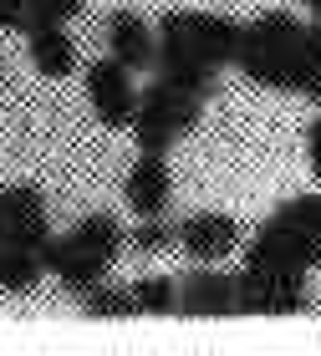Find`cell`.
<instances>
[{"label":"cell","instance_id":"7a4b0ae2","mask_svg":"<svg viewBox=\"0 0 321 356\" xmlns=\"http://www.w3.org/2000/svg\"><path fill=\"white\" fill-rule=\"evenodd\" d=\"M240 26L235 15H219V10H164L158 15V51H184V56H199L210 67H235L240 56Z\"/></svg>","mask_w":321,"mask_h":356},{"label":"cell","instance_id":"ac0fdd59","mask_svg":"<svg viewBox=\"0 0 321 356\" xmlns=\"http://www.w3.org/2000/svg\"><path fill=\"white\" fill-rule=\"evenodd\" d=\"M26 15L31 21H77L82 15V0H26Z\"/></svg>","mask_w":321,"mask_h":356},{"label":"cell","instance_id":"5b68a950","mask_svg":"<svg viewBox=\"0 0 321 356\" xmlns=\"http://www.w3.org/2000/svg\"><path fill=\"white\" fill-rule=\"evenodd\" d=\"M46 245H52L46 193L36 184H6V188H0V250L41 254Z\"/></svg>","mask_w":321,"mask_h":356},{"label":"cell","instance_id":"3957f363","mask_svg":"<svg viewBox=\"0 0 321 356\" xmlns=\"http://www.w3.org/2000/svg\"><path fill=\"white\" fill-rule=\"evenodd\" d=\"M199 112H204V97L173 87V82H158L148 92H138V107H133V122H127V133L138 138L143 153H169L179 138H189L199 127Z\"/></svg>","mask_w":321,"mask_h":356},{"label":"cell","instance_id":"44dd1931","mask_svg":"<svg viewBox=\"0 0 321 356\" xmlns=\"http://www.w3.org/2000/svg\"><path fill=\"white\" fill-rule=\"evenodd\" d=\"M301 10H311V15H321V0H296Z\"/></svg>","mask_w":321,"mask_h":356},{"label":"cell","instance_id":"277c9868","mask_svg":"<svg viewBox=\"0 0 321 356\" xmlns=\"http://www.w3.org/2000/svg\"><path fill=\"white\" fill-rule=\"evenodd\" d=\"M306 311V270H250L235 275V316H291Z\"/></svg>","mask_w":321,"mask_h":356},{"label":"cell","instance_id":"e0dca14e","mask_svg":"<svg viewBox=\"0 0 321 356\" xmlns=\"http://www.w3.org/2000/svg\"><path fill=\"white\" fill-rule=\"evenodd\" d=\"M173 239H179L173 224L164 214H148V219H138L133 229H127V250H133V254H164Z\"/></svg>","mask_w":321,"mask_h":356},{"label":"cell","instance_id":"2e32d148","mask_svg":"<svg viewBox=\"0 0 321 356\" xmlns=\"http://www.w3.org/2000/svg\"><path fill=\"white\" fill-rule=\"evenodd\" d=\"M82 311L92 321H123V316H133V296H127V285H92L82 290Z\"/></svg>","mask_w":321,"mask_h":356},{"label":"cell","instance_id":"4fadbf2b","mask_svg":"<svg viewBox=\"0 0 321 356\" xmlns=\"http://www.w3.org/2000/svg\"><path fill=\"white\" fill-rule=\"evenodd\" d=\"M296 36H301V21L291 10H260L245 31H240V51H291Z\"/></svg>","mask_w":321,"mask_h":356},{"label":"cell","instance_id":"6da1fadb","mask_svg":"<svg viewBox=\"0 0 321 356\" xmlns=\"http://www.w3.org/2000/svg\"><path fill=\"white\" fill-rule=\"evenodd\" d=\"M123 250H127L123 224L112 214H87V219H77L67 234H52V245L41 250V260H46V275H56L72 296H82V290L107 280Z\"/></svg>","mask_w":321,"mask_h":356},{"label":"cell","instance_id":"8992f818","mask_svg":"<svg viewBox=\"0 0 321 356\" xmlns=\"http://www.w3.org/2000/svg\"><path fill=\"white\" fill-rule=\"evenodd\" d=\"M87 107L102 127H127L133 122L138 87H133V72H127L118 56H102V61L87 67Z\"/></svg>","mask_w":321,"mask_h":356},{"label":"cell","instance_id":"ffe728a7","mask_svg":"<svg viewBox=\"0 0 321 356\" xmlns=\"http://www.w3.org/2000/svg\"><path fill=\"white\" fill-rule=\"evenodd\" d=\"M306 158H311V173H316V184H321V118L306 127Z\"/></svg>","mask_w":321,"mask_h":356},{"label":"cell","instance_id":"5bb4252c","mask_svg":"<svg viewBox=\"0 0 321 356\" xmlns=\"http://www.w3.org/2000/svg\"><path fill=\"white\" fill-rule=\"evenodd\" d=\"M127 296H133V316H169V311H179V280H169V275H143V280L127 285Z\"/></svg>","mask_w":321,"mask_h":356},{"label":"cell","instance_id":"7c38bea8","mask_svg":"<svg viewBox=\"0 0 321 356\" xmlns=\"http://www.w3.org/2000/svg\"><path fill=\"white\" fill-rule=\"evenodd\" d=\"M291 92L321 102V15L301 21V36L291 46Z\"/></svg>","mask_w":321,"mask_h":356},{"label":"cell","instance_id":"d6986e66","mask_svg":"<svg viewBox=\"0 0 321 356\" xmlns=\"http://www.w3.org/2000/svg\"><path fill=\"white\" fill-rule=\"evenodd\" d=\"M26 0H0V31H26Z\"/></svg>","mask_w":321,"mask_h":356},{"label":"cell","instance_id":"8fae6325","mask_svg":"<svg viewBox=\"0 0 321 356\" xmlns=\"http://www.w3.org/2000/svg\"><path fill=\"white\" fill-rule=\"evenodd\" d=\"M107 51L118 56L127 72H143V67H153V56H158V36H153V26L143 21V15L112 10L107 15Z\"/></svg>","mask_w":321,"mask_h":356},{"label":"cell","instance_id":"30bf717a","mask_svg":"<svg viewBox=\"0 0 321 356\" xmlns=\"http://www.w3.org/2000/svg\"><path fill=\"white\" fill-rule=\"evenodd\" d=\"M26 51H31V67L52 82L77 72V41L67 36L61 21H26Z\"/></svg>","mask_w":321,"mask_h":356},{"label":"cell","instance_id":"7402d4cb","mask_svg":"<svg viewBox=\"0 0 321 356\" xmlns=\"http://www.w3.org/2000/svg\"><path fill=\"white\" fill-rule=\"evenodd\" d=\"M0 82H6V61H0Z\"/></svg>","mask_w":321,"mask_h":356},{"label":"cell","instance_id":"9a60e30c","mask_svg":"<svg viewBox=\"0 0 321 356\" xmlns=\"http://www.w3.org/2000/svg\"><path fill=\"white\" fill-rule=\"evenodd\" d=\"M41 275H46V260H41V254L0 250V290H6V296H26V290H36Z\"/></svg>","mask_w":321,"mask_h":356},{"label":"cell","instance_id":"9c48e42d","mask_svg":"<svg viewBox=\"0 0 321 356\" xmlns=\"http://www.w3.org/2000/svg\"><path fill=\"white\" fill-rule=\"evenodd\" d=\"M123 193H127V209L138 219L148 214H164L169 199H173V173H169V158L164 153H143L123 178Z\"/></svg>","mask_w":321,"mask_h":356},{"label":"cell","instance_id":"ba28073f","mask_svg":"<svg viewBox=\"0 0 321 356\" xmlns=\"http://www.w3.org/2000/svg\"><path fill=\"white\" fill-rule=\"evenodd\" d=\"M179 311L184 316H210V321H219V316H235V275H224V270H214V265H194L179 280Z\"/></svg>","mask_w":321,"mask_h":356},{"label":"cell","instance_id":"52a82bcc","mask_svg":"<svg viewBox=\"0 0 321 356\" xmlns=\"http://www.w3.org/2000/svg\"><path fill=\"white\" fill-rule=\"evenodd\" d=\"M173 245H179L194 265H219L224 254H235V245H240V224L230 219V214H189L184 224H173Z\"/></svg>","mask_w":321,"mask_h":356}]
</instances>
